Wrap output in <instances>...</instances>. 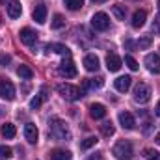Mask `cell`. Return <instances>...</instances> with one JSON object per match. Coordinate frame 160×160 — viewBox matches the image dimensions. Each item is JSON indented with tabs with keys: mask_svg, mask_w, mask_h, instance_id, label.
Segmentation results:
<instances>
[{
	"mask_svg": "<svg viewBox=\"0 0 160 160\" xmlns=\"http://www.w3.org/2000/svg\"><path fill=\"white\" fill-rule=\"evenodd\" d=\"M48 138L54 142H69L71 140V130L62 119L54 118L48 121Z\"/></svg>",
	"mask_w": 160,
	"mask_h": 160,
	"instance_id": "6da1fadb",
	"label": "cell"
},
{
	"mask_svg": "<svg viewBox=\"0 0 160 160\" xmlns=\"http://www.w3.org/2000/svg\"><path fill=\"white\" fill-rule=\"evenodd\" d=\"M112 155L118 160H132L134 157V149H132V143L128 140H121L118 142L114 147H112Z\"/></svg>",
	"mask_w": 160,
	"mask_h": 160,
	"instance_id": "7a4b0ae2",
	"label": "cell"
},
{
	"mask_svg": "<svg viewBox=\"0 0 160 160\" xmlns=\"http://www.w3.org/2000/svg\"><path fill=\"white\" fill-rule=\"evenodd\" d=\"M56 91L63 97V99H67V101H78L84 97V93H82V89H80L78 86H73V84H58L56 86Z\"/></svg>",
	"mask_w": 160,
	"mask_h": 160,
	"instance_id": "3957f363",
	"label": "cell"
},
{
	"mask_svg": "<svg viewBox=\"0 0 160 160\" xmlns=\"http://www.w3.org/2000/svg\"><path fill=\"white\" fill-rule=\"evenodd\" d=\"M134 101L138 104H145L151 101V88L145 84V82H140L136 88H134Z\"/></svg>",
	"mask_w": 160,
	"mask_h": 160,
	"instance_id": "277c9868",
	"label": "cell"
},
{
	"mask_svg": "<svg viewBox=\"0 0 160 160\" xmlns=\"http://www.w3.org/2000/svg\"><path fill=\"white\" fill-rule=\"evenodd\" d=\"M91 26H93L97 32H104V30H108V28H110V19H108V15H106L104 11L95 13V15L91 17Z\"/></svg>",
	"mask_w": 160,
	"mask_h": 160,
	"instance_id": "5b68a950",
	"label": "cell"
},
{
	"mask_svg": "<svg viewBox=\"0 0 160 160\" xmlns=\"http://www.w3.org/2000/svg\"><path fill=\"white\" fill-rule=\"evenodd\" d=\"M60 75L65 77V78H73V77H77V65H75V62L71 60V56H65L63 62L60 63Z\"/></svg>",
	"mask_w": 160,
	"mask_h": 160,
	"instance_id": "8992f818",
	"label": "cell"
},
{
	"mask_svg": "<svg viewBox=\"0 0 160 160\" xmlns=\"http://www.w3.org/2000/svg\"><path fill=\"white\" fill-rule=\"evenodd\" d=\"M0 97L6 101H13L15 99V86L8 78H0Z\"/></svg>",
	"mask_w": 160,
	"mask_h": 160,
	"instance_id": "52a82bcc",
	"label": "cell"
},
{
	"mask_svg": "<svg viewBox=\"0 0 160 160\" xmlns=\"http://www.w3.org/2000/svg\"><path fill=\"white\" fill-rule=\"evenodd\" d=\"M143 63H145V67H147V71L149 73H153V75H158L160 73V54H147L145 56V60H143Z\"/></svg>",
	"mask_w": 160,
	"mask_h": 160,
	"instance_id": "ba28073f",
	"label": "cell"
},
{
	"mask_svg": "<svg viewBox=\"0 0 160 160\" xmlns=\"http://www.w3.org/2000/svg\"><path fill=\"white\" fill-rule=\"evenodd\" d=\"M38 36H39V34H38L36 30L28 28V26H26V28H22V30L19 32V38H21V43H24V45H28V47H30V45H34V43L38 41Z\"/></svg>",
	"mask_w": 160,
	"mask_h": 160,
	"instance_id": "9c48e42d",
	"label": "cell"
},
{
	"mask_svg": "<svg viewBox=\"0 0 160 160\" xmlns=\"http://www.w3.org/2000/svg\"><path fill=\"white\" fill-rule=\"evenodd\" d=\"M24 138H26L28 143H36V142H38L39 130H38V127H36L34 123H26V125H24Z\"/></svg>",
	"mask_w": 160,
	"mask_h": 160,
	"instance_id": "30bf717a",
	"label": "cell"
},
{
	"mask_svg": "<svg viewBox=\"0 0 160 160\" xmlns=\"http://www.w3.org/2000/svg\"><path fill=\"white\" fill-rule=\"evenodd\" d=\"M32 17H34V21L39 22V24H43V22L47 21V6H45L43 2H38V4H36V8H34V11H32Z\"/></svg>",
	"mask_w": 160,
	"mask_h": 160,
	"instance_id": "8fae6325",
	"label": "cell"
},
{
	"mask_svg": "<svg viewBox=\"0 0 160 160\" xmlns=\"http://www.w3.org/2000/svg\"><path fill=\"white\" fill-rule=\"evenodd\" d=\"M47 93H48V89H47V88H41V91L30 101V110H39L41 104H43V102L47 101V97H48Z\"/></svg>",
	"mask_w": 160,
	"mask_h": 160,
	"instance_id": "7c38bea8",
	"label": "cell"
},
{
	"mask_svg": "<svg viewBox=\"0 0 160 160\" xmlns=\"http://www.w3.org/2000/svg\"><path fill=\"white\" fill-rule=\"evenodd\" d=\"M121 65H123V60H121L118 54H108L106 56V67H108V71L116 73V71L121 69Z\"/></svg>",
	"mask_w": 160,
	"mask_h": 160,
	"instance_id": "4fadbf2b",
	"label": "cell"
},
{
	"mask_svg": "<svg viewBox=\"0 0 160 160\" xmlns=\"http://www.w3.org/2000/svg\"><path fill=\"white\" fill-rule=\"evenodd\" d=\"M130 84H132V78H130L128 75L119 77V78L114 80V86H116V89H118L119 93H127V91H128V88H130Z\"/></svg>",
	"mask_w": 160,
	"mask_h": 160,
	"instance_id": "5bb4252c",
	"label": "cell"
},
{
	"mask_svg": "<svg viewBox=\"0 0 160 160\" xmlns=\"http://www.w3.org/2000/svg\"><path fill=\"white\" fill-rule=\"evenodd\" d=\"M89 116H91L93 119H102V118L106 116V106L101 104V102H93V104L89 106Z\"/></svg>",
	"mask_w": 160,
	"mask_h": 160,
	"instance_id": "9a60e30c",
	"label": "cell"
},
{
	"mask_svg": "<svg viewBox=\"0 0 160 160\" xmlns=\"http://www.w3.org/2000/svg\"><path fill=\"white\" fill-rule=\"evenodd\" d=\"M119 123H121V127H123L125 130H132V128H134V125H136L134 116H132L130 112H121V114H119Z\"/></svg>",
	"mask_w": 160,
	"mask_h": 160,
	"instance_id": "2e32d148",
	"label": "cell"
},
{
	"mask_svg": "<svg viewBox=\"0 0 160 160\" xmlns=\"http://www.w3.org/2000/svg\"><path fill=\"white\" fill-rule=\"evenodd\" d=\"M21 13H22L21 2H19V0H9V4H8V15H9L11 19H19Z\"/></svg>",
	"mask_w": 160,
	"mask_h": 160,
	"instance_id": "e0dca14e",
	"label": "cell"
},
{
	"mask_svg": "<svg viewBox=\"0 0 160 160\" xmlns=\"http://www.w3.org/2000/svg\"><path fill=\"white\" fill-rule=\"evenodd\" d=\"M84 67H86V71H97L99 69V58L95 56V54H86L84 56Z\"/></svg>",
	"mask_w": 160,
	"mask_h": 160,
	"instance_id": "ac0fdd59",
	"label": "cell"
},
{
	"mask_svg": "<svg viewBox=\"0 0 160 160\" xmlns=\"http://www.w3.org/2000/svg\"><path fill=\"white\" fill-rule=\"evenodd\" d=\"M145 21H147V13L143 9L134 11V15H132V28H142L145 24Z\"/></svg>",
	"mask_w": 160,
	"mask_h": 160,
	"instance_id": "d6986e66",
	"label": "cell"
},
{
	"mask_svg": "<svg viewBox=\"0 0 160 160\" xmlns=\"http://www.w3.org/2000/svg\"><path fill=\"white\" fill-rule=\"evenodd\" d=\"M48 157H50V160H71L73 158L71 151H65V149H52L48 153Z\"/></svg>",
	"mask_w": 160,
	"mask_h": 160,
	"instance_id": "ffe728a7",
	"label": "cell"
},
{
	"mask_svg": "<svg viewBox=\"0 0 160 160\" xmlns=\"http://www.w3.org/2000/svg\"><path fill=\"white\" fill-rule=\"evenodd\" d=\"M47 50L58 52V54H62L63 58H65V56H71V50H69L65 45H62V43H50V45H47Z\"/></svg>",
	"mask_w": 160,
	"mask_h": 160,
	"instance_id": "44dd1931",
	"label": "cell"
},
{
	"mask_svg": "<svg viewBox=\"0 0 160 160\" xmlns=\"http://www.w3.org/2000/svg\"><path fill=\"white\" fill-rule=\"evenodd\" d=\"M102 84H104V78H102V77L84 80V88H88V89H99V88H102Z\"/></svg>",
	"mask_w": 160,
	"mask_h": 160,
	"instance_id": "7402d4cb",
	"label": "cell"
},
{
	"mask_svg": "<svg viewBox=\"0 0 160 160\" xmlns=\"http://www.w3.org/2000/svg\"><path fill=\"white\" fill-rule=\"evenodd\" d=\"M99 128H101V134H102L104 138H110V136H114V132H116V127H114L112 121H104Z\"/></svg>",
	"mask_w": 160,
	"mask_h": 160,
	"instance_id": "603a6c76",
	"label": "cell"
},
{
	"mask_svg": "<svg viewBox=\"0 0 160 160\" xmlns=\"http://www.w3.org/2000/svg\"><path fill=\"white\" fill-rule=\"evenodd\" d=\"M0 132H2V136H4L6 140H11V138H15V134H17V130H15V125H11V123H6V125H2Z\"/></svg>",
	"mask_w": 160,
	"mask_h": 160,
	"instance_id": "cb8c5ba5",
	"label": "cell"
},
{
	"mask_svg": "<svg viewBox=\"0 0 160 160\" xmlns=\"http://www.w3.org/2000/svg\"><path fill=\"white\" fill-rule=\"evenodd\" d=\"M17 75L21 77L22 80H30L32 77H34V71L28 67V65H24V63H21L19 67H17Z\"/></svg>",
	"mask_w": 160,
	"mask_h": 160,
	"instance_id": "d4e9b609",
	"label": "cell"
},
{
	"mask_svg": "<svg viewBox=\"0 0 160 160\" xmlns=\"http://www.w3.org/2000/svg\"><path fill=\"white\" fill-rule=\"evenodd\" d=\"M112 13L116 15V19H118V21H125L127 9H125V6H121V4H116V6H112Z\"/></svg>",
	"mask_w": 160,
	"mask_h": 160,
	"instance_id": "484cf974",
	"label": "cell"
},
{
	"mask_svg": "<svg viewBox=\"0 0 160 160\" xmlns=\"http://www.w3.org/2000/svg\"><path fill=\"white\" fill-rule=\"evenodd\" d=\"M151 45H153V38H151V36H142V38L138 39V48H140V50H147Z\"/></svg>",
	"mask_w": 160,
	"mask_h": 160,
	"instance_id": "4316f807",
	"label": "cell"
},
{
	"mask_svg": "<svg viewBox=\"0 0 160 160\" xmlns=\"http://www.w3.org/2000/svg\"><path fill=\"white\" fill-rule=\"evenodd\" d=\"M143 158L145 160H160V153L155 151L153 147H145L143 149Z\"/></svg>",
	"mask_w": 160,
	"mask_h": 160,
	"instance_id": "83f0119b",
	"label": "cell"
},
{
	"mask_svg": "<svg viewBox=\"0 0 160 160\" xmlns=\"http://www.w3.org/2000/svg\"><path fill=\"white\" fill-rule=\"evenodd\" d=\"M65 24V19L60 15V13H56L54 17H52V22H50V28H54V30H58V28H62Z\"/></svg>",
	"mask_w": 160,
	"mask_h": 160,
	"instance_id": "f1b7e54d",
	"label": "cell"
},
{
	"mask_svg": "<svg viewBox=\"0 0 160 160\" xmlns=\"http://www.w3.org/2000/svg\"><path fill=\"white\" fill-rule=\"evenodd\" d=\"M65 6H67L71 11H78L80 8L84 6V0H65Z\"/></svg>",
	"mask_w": 160,
	"mask_h": 160,
	"instance_id": "f546056e",
	"label": "cell"
},
{
	"mask_svg": "<svg viewBox=\"0 0 160 160\" xmlns=\"http://www.w3.org/2000/svg\"><path fill=\"white\" fill-rule=\"evenodd\" d=\"M13 157V151H11V147H8V145H0V160H8Z\"/></svg>",
	"mask_w": 160,
	"mask_h": 160,
	"instance_id": "4dcf8cb0",
	"label": "cell"
},
{
	"mask_svg": "<svg viewBox=\"0 0 160 160\" xmlns=\"http://www.w3.org/2000/svg\"><path fill=\"white\" fill-rule=\"evenodd\" d=\"M125 63H127V67H128L130 71H138V67H140L138 62H136L132 56H125Z\"/></svg>",
	"mask_w": 160,
	"mask_h": 160,
	"instance_id": "1f68e13d",
	"label": "cell"
},
{
	"mask_svg": "<svg viewBox=\"0 0 160 160\" xmlns=\"http://www.w3.org/2000/svg\"><path fill=\"white\" fill-rule=\"evenodd\" d=\"M97 142H99V140H97L95 136H89V138H86V140L80 143V147H82V149H89V147H93Z\"/></svg>",
	"mask_w": 160,
	"mask_h": 160,
	"instance_id": "d6a6232c",
	"label": "cell"
},
{
	"mask_svg": "<svg viewBox=\"0 0 160 160\" xmlns=\"http://www.w3.org/2000/svg\"><path fill=\"white\" fill-rule=\"evenodd\" d=\"M11 62V56L9 54H0V65H8Z\"/></svg>",
	"mask_w": 160,
	"mask_h": 160,
	"instance_id": "836d02e7",
	"label": "cell"
},
{
	"mask_svg": "<svg viewBox=\"0 0 160 160\" xmlns=\"http://www.w3.org/2000/svg\"><path fill=\"white\" fill-rule=\"evenodd\" d=\"M88 160H104V158H102V155H101V153H95V155H91Z\"/></svg>",
	"mask_w": 160,
	"mask_h": 160,
	"instance_id": "e575fe53",
	"label": "cell"
},
{
	"mask_svg": "<svg viewBox=\"0 0 160 160\" xmlns=\"http://www.w3.org/2000/svg\"><path fill=\"white\" fill-rule=\"evenodd\" d=\"M155 114L160 118V101H158V104H157V108H155Z\"/></svg>",
	"mask_w": 160,
	"mask_h": 160,
	"instance_id": "d590c367",
	"label": "cell"
},
{
	"mask_svg": "<svg viewBox=\"0 0 160 160\" xmlns=\"http://www.w3.org/2000/svg\"><path fill=\"white\" fill-rule=\"evenodd\" d=\"M155 142H157V143H158V145H160V132H158V134H157V136H155Z\"/></svg>",
	"mask_w": 160,
	"mask_h": 160,
	"instance_id": "8d00e7d4",
	"label": "cell"
},
{
	"mask_svg": "<svg viewBox=\"0 0 160 160\" xmlns=\"http://www.w3.org/2000/svg\"><path fill=\"white\" fill-rule=\"evenodd\" d=\"M93 2H99V4H101V2H106V0H93Z\"/></svg>",
	"mask_w": 160,
	"mask_h": 160,
	"instance_id": "74e56055",
	"label": "cell"
},
{
	"mask_svg": "<svg viewBox=\"0 0 160 160\" xmlns=\"http://www.w3.org/2000/svg\"><path fill=\"white\" fill-rule=\"evenodd\" d=\"M157 8H158V13H160V0H158V4H157Z\"/></svg>",
	"mask_w": 160,
	"mask_h": 160,
	"instance_id": "f35d334b",
	"label": "cell"
},
{
	"mask_svg": "<svg viewBox=\"0 0 160 160\" xmlns=\"http://www.w3.org/2000/svg\"><path fill=\"white\" fill-rule=\"evenodd\" d=\"M0 24H2V17H0Z\"/></svg>",
	"mask_w": 160,
	"mask_h": 160,
	"instance_id": "ab89813d",
	"label": "cell"
},
{
	"mask_svg": "<svg viewBox=\"0 0 160 160\" xmlns=\"http://www.w3.org/2000/svg\"><path fill=\"white\" fill-rule=\"evenodd\" d=\"M2 2H4V0H2Z\"/></svg>",
	"mask_w": 160,
	"mask_h": 160,
	"instance_id": "60d3db41",
	"label": "cell"
}]
</instances>
